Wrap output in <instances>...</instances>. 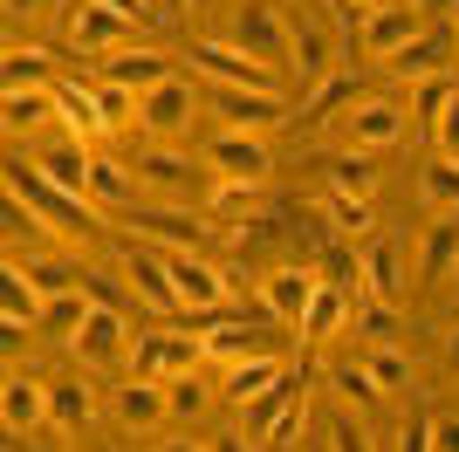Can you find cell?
Instances as JSON below:
<instances>
[{
    "label": "cell",
    "instance_id": "cell-33",
    "mask_svg": "<svg viewBox=\"0 0 459 452\" xmlns=\"http://www.w3.org/2000/svg\"><path fill=\"white\" fill-rule=\"evenodd\" d=\"M0 322H14V329H35L41 322V288L21 267H7V282H0Z\"/></svg>",
    "mask_w": 459,
    "mask_h": 452
},
{
    "label": "cell",
    "instance_id": "cell-11",
    "mask_svg": "<svg viewBox=\"0 0 459 452\" xmlns=\"http://www.w3.org/2000/svg\"><path fill=\"white\" fill-rule=\"evenodd\" d=\"M343 117H350V151H370V158L391 151L404 137V124H411V110H404L398 96H357Z\"/></svg>",
    "mask_w": 459,
    "mask_h": 452
},
{
    "label": "cell",
    "instance_id": "cell-7",
    "mask_svg": "<svg viewBox=\"0 0 459 452\" xmlns=\"http://www.w3.org/2000/svg\"><path fill=\"white\" fill-rule=\"evenodd\" d=\"M69 357H76V370H117V363H131V329H124V316L90 301L82 329L69 336Z\"/></svg>",
    "mask_w": 459,
    "mask_h": 452
},
{
    "label": "cell",
    "instance_id": "cell-17",
    "mask_svg": "<svg viewBox=\"0 0 459 452\" xmlns=\"http://www.w3.org/2000/svg\"><path fill=\"white\" fill-rule=\"evenodd\" d=\"M453 56H459V35H453V28H425V35L411 41V48H398L384 69L398 75V83H432V75H453Z\"/></svg>",
    "mask_w": 459,
    "mask_h": 452
},
{
    "label": "cell",
    "instance_id": "cell-36",
    "mask_svg": "<svg viewBox=\"0 0 459 452\" xmlns=\"http://www.w3.org/2000/svg\"><path fill=\"white\" fill-rule=\"evenodd\" d=\"M90 96H96V110H103V124H110V131H131V124H137V103H144L137 90L103 83V75H90Z\"/></svg>",
    "mask_w": 459,
    "mask_h": 452
},
{
    "label": "cell",
    "instance_id": "cell-57",
    "mask_svg": "<svg viewBox=\"0 0 459 452\" xmlns=\"http://www.w3.org/2000/svg\"><path fill=\"white\" fill-rule=\"evenodd\" d=\"M308 7H336V0H308Z\"/></svg>",
    "mask_w": 459,
    "mask_h": 452
},
{
    "label": "cell",
    "instance_id": "cell-52",
    "mask_svg": "<svg viewBox=\"0 0 459 452\" xmlns=\"http://www.w3.org/2000/svg\"><path fill=\"white\" fill-rule=\"evenodd\" d=\"M152 452H206V439H192V432H165V439H152Z\"/></svg>",
    "mask_w": 459,
    "mask_h": 452
},
{
    "label": "cell",
    "instance_id": "cell-18",
    "mask_svg": "<svg viewBox=\"0 0 459 452\" xmlns=\"http://www.w3.org/2000/svg\"><path fill=\"white\" fill-rule=\"evenodd\" d=\"M316 288H323V282L302 274V267H274V274H261V316H274L281 329H302Z\"/></svg>",
    "mask_w": 459,
    "mask_h": 452
},
{
    "label": "cell",
    "instance_id": "cell-44",
    "mask_svg": "<svg viewBox=\"0 0 459 452\" xmlns=\"http://www.w3.org/2000/svg\"><path fill=\"white\" fill-rule=\"evenodd\" d=\"M82 295H90L96 309H117V316H124V288H117V274H96V267H82Z\"/></svg>",
    "mask_w": 459,
    "mask_h": 452
},
{
    "label": "cell",
    "instance_id": "cell-19",
    "mask_svg": "<svg viewBox=\"0 0 459 452\" xmlns=\"http://www.w3.org/2000/svg\"><path fill=\"white\" fill-rule=\"evenodd\" d=\"M96 75H103V83H124V90L144 96V90H158V83H165V75H178V69H172V56H165L158 41H131V48H117V56L103 62Z\"/></svg>",
    "mask_w": 459,
    "mask_h": 452
},
{
    "label": "cell",
    "instance_id": "cell-30",
    "mask_svg": "<svg viewBox=\"0 0 459 452\" xmlns=\"http://www.w3.org/2000/svg\"><path fill=\"white\" fill-rule=\"evenodd\" d=\"M323 213H329V226H336L343 240H377L370 199H357V192H336V186H329V192H323Z\"/></svg>",
    "mask_w": 459,
    "mask_h": 452
},
{
    "label": "cell",
    "instance_id": "cell-54",
    "mask_svg": "<svg viewBox=\"0 0 459 452\" xmlns=\"http://www.w3.org/2000/svg\"><path fill=\"white\" fill-rule=\"evenodd\" d=\"M7 452H62V446H41V432H28V439H7Z\"/></svg>",
    "mask_w": 459,
    "mask_h": 452
},
{
    "label": "cell",
    "instance_id": "cell-29",
    "mask_svg": "<svg viewBox=\"0 0 459 452\" xmlns=\"http://www.w3.org/2000/svg\"><path fill=\"white\" fill-rule=\"evenodd\" d=\"M350 309H357V295H343V288H316V301H308V316H302V329H295V336L302 343H323V336H336V329H343L350 322Z\"/></svg>",
    "mask_w": 459,
    "mask_h": 452
},
{
    "label": "cell",
    "instance_id": "cell-6",
    "mask_svg": "<svg viewBox=\"0 0 459 452\" xmlns=\"http://www.w3.org/2000/svg\"><path fill=\"white\" fill-rule=\"evenodd\" d=\"M206 363V336H172V329H152V336H131V377H152V384H172V377L199 370Z\"/></svg>",
    "mask_w": 459,
    "mask_h": 452
},
{
    "label": "cell",
    "instance_id": "cell-12",
    "mask_svg": "<svg viewBox=\"0 0 459 452\" xmlns=\"http://www.w3.org/2000/svg\"><path fill=\"white\" fill-rule=\"evenodd\" d=\"M419 35H425V14L411 7V0H404V7H398V0H377V7L364 14V56L370 62H391L398 48H411Z\"/></svg>",
    "mask_w": 459,
    "mask_h": 452
},
{
    "label": "cell",
    "instance_id": "cell-3",
    "mask_svg": "<svg viewBox=\"0 0 459 452\" xmlns=\"http://www.w3.org/2000/svg\"><path fill=\"white\" fill-rule=\"evenodd\" d=\"M137 35H152V21L124 14V7H110V0H76V7H69V48H76V56H103L110 62L117 48H131Z\"/></svg>",
    "mask_w": 459,
    "mask_h": 452
},
{
    "label": "cell",
    "instance_id": "cell-16",
    "mask_svg": "<svg viewBox=\"0 0 459 452\" xmlns=\"http://www.w3.org/2000/svg\"><path fill=\"white\" fill-rule=\"evenodd\" d=\"M336 56H343V41H336L329 21H295V35H288V69L302 75L308 90H316L323 75H336Z\"/></svg>",
    "mask_w": 459,
    "mask_h": 452
},
{
    "label": "cell",
    "instance_id": "cell-15",
    "mask_svg": "<svg viewBox=\"0 0 459 452\" xmlns=\"http://www.w3.org/2000/svg\"><path fill=\"white\" fill-rule=\"evenodd\" d=\"M110 418L124 432H158V425L172 418V397H165V384H152V377H124L110 391Z\"/></svg>",
    "mask_w": 459,
    "mask_h": 452
},
{
    "label": "cell",
    "instance_id": "cell-31",
    "mask_svg": "<svg viewBox=\"0 0 459 452\" xmlns=\"http://www.w3.org/2000/svg\"><path fill=\"white\" fill-rule=\"evenodd\" d=\"M295 397H302V377H281L274 391H261V397H254V404H240V432L268 439V425H274V418L288 412V404H295Z\"/></svg>",
    "mask_w": 459,
    "mask_h": 452
},
{
    "label": "cell",
    "instance_id": "cell-4",
    "mask_svg": "<svg viewBox=\"0 0 459 452\" xmlns=\"http://www.w3.org/2000/svg\"><path fill=\"white\" fill-rule=\"evenodd\" d=\"M199 158H206L212 186H268V171H274L268 137H254V131H212L199 144Z\"/></svg>",
    "mask_w": 459,
    "mask_h": 452
},
{
    "label": "cell",
    "instance_id": "cell-25",
    "mask_svg": "<svg viewBox=\"0 0 459 452\" xmlns=\"http://www.w3.org/2000/svg\"><path fill=\"white\" fill-rule=\"evenodd\" d=\"M281 377H288V363H281V357H247V363H227V377H220V397H227L233 412H240V404H254L261 391H274Z\"/></svg>",
    "mask_w": 459,
    "mask_h": 452
},
{
    "label": "cell",
    "instance_id": "cell-56",
    "mask_svg": "<svg viewBox=\"0 0 459 452\" xmlns=\"http://www.w3.org/2000/svg\"><path fill=\"white\" fill-rule=\"evenodd\" d=\"M336 7H343V0H336ZM357 7H364V14H370V7H377V0H357Z\"/></svg>",
    "mask_w": 459,
    "mask_h": 452
},
{
    "label": "cell",
    "instance_id": "cell-27",
    "mask_svg": "<svg viewBox=\"0 0 459 452\" xmlns=\"http://www.w3.org/2000/svg\"><path fill=\"white\" fill-rule=\"evenodd\" d=\"M364 295H377V301H404V254H398V240H364Z\"/></svg>",
    "mask_w": 459,
    "mask_h": 452
},
{
    "label": "cell",
    "instance_id": "cell-20",
    "mask_svg": "<svg viewBox=\"0 0 459 452\" xmlns=\"http://www.w3.org/2000/svg\"><path fill=\"white\" fill-rule=\"evenodd\" d=\"M62 117V90L56 83H35V90H7V103H0V124H7V137H35V131H48Z\"/></svg>",
    "mask_w": 459,
    "mask_h": 452
},
{
    "label": "cell",
    "instance_id": "cell-8",
    "mask_svg": "<svg viewBox=\"0 0 459 452\" xmlns=\"http://www.w3.org/2000/svg\"><path fill=\"white\" fill-rule=\"evenodd\" d=\"M206 103H212V117H220L227 131L268 137L274 124H288V90H220V83H212Z\"/></svg>",
    "mask_w": 459,
    "mask_h": 452
},
{
    "label": "cell",
    "instance_id": "cell-38",
    "mask_svg": "<svg viewBox=\"0 0 459 452\" xmlns=\"http://www.w3.org/2000/svg\"><path fill=\"white\" fill-rule=\"evenodd\" d=\"M350 322H357V336H364V343H398V301L357 295V309H350Z\"/></svg>",
    "mask_w": 459,
    "mask_h": 452
},
{
    "label": "cell",
    "instance_id": "cell-40",
    "mask_svg": "<svg viewBox=\"0 0 459 452\" xmlns=\"http://www.w3.org/2000/svg\"><path fill=\"white\" fill-rule=\"evenodd\" d=\"M165 397H172V418H178V425H199V418L212 412V391L199 384V370L172 377V384H165Z\"/></svg>",
    "mask_w": 459,
    "mask_h": 452
},
{
    "label": "cell",
    "instance_id": "cell-41",
    "mask_svg": "<svg viewBox=\"0 0 459 452\" xmlns=\"http://www.w3.org/2000/svg\"><path fill=\"white\" fill-rule=\"evenodd\" d=\"M323 171H329L336 192H357V199H370V178H377V171H370V151H336Z\"/></svg>",
    "mask_w": 459,
    "mask_h": 452
},
{
    "label": "cell",
    "instance_id": "cell-10",
    "mask_svg": "<svg viewBox=\"0 0 459 452\" xmlns=\"http://www.w3.org/2000/svg\"><path fill=\"white\" fill-rule=\"evenodd\" d=\"M288 35H295V21H281L274 0H240V7H233V41H240L247 56H261V62L281 69L288 62Z\"/></svg>",
    "mask_w": 459,
    "mask_h": 452
},
{
    "label": "cell",
    "instance_id": "cell-9",
    "mask_svg": "<svg viewBox=\"0 0 459 452\" xmlns=\"http://www.w3.org/2000/svg\"><path fill=\"white\" fill-rule=\"evenodd\" d=\"M192 117H199V96H192L186 75H165L158 90H144V103H137V131H152L158 144H172V137L192 131Z\"/></svg>",
    "mask_w": 459,
    "mask_h": 452
},
{
    "label": "cell",
    "instance_id": "cell-48",
    "mask_svg": "<svg viewBox=\"0 0 459 452\" xmlns=\"http://www.w3.org/2000/svg\"><path fill=\"white\" fill-rule=\"evenodd\" d=\"M432 452H459V412H432Z\"/></svg>",
    "mask_w": 459,
    "mask_h": 452
},
{
    "label": "cell",
    "instance_id": "cell-51",
    "mask_svg": "<svg viewBox=\"0 0 459 452\" xmlns=\"http://www.w3.org/2000/svg\"><path fill=\"white\" fill-rule=\"evenodd\" d=\"M7 14H14V21H48V14H56V0H7Z\"/></svg>",
    "mask_w": 459,
    "mask_h": 452
},
{
    "label": "cell",
    "instance_id": "cell-46",
    "mask_svg": "<svg viewBox=\"0 0 459 452\" xmlns=\"http://www.w3.org/2000/svg\"><path fill=\"white\" fill-rule=\"evenodd\" d=\"M398 452H432V418H404L398 425Z\"/></svg>",
    "mask_w": 459,
    "mask_h": 452
},
{
    "label": "cell",
    "instance_id": "cell-22",
    "mask_svg": "<svg viewBox=\"0 0 459 452\" xmlns=\"http://www.w3.org/2000/svg\"><path fill=\"white\" fill-rule=\"evenodd\" d=\"M274 350H281V336H268L261 322H212V329H206V357H220V363L274 357Z\"/></svg>",
    "mask_w": 459,
    "mask_h": 452
},
{
    "label": "cell",
    "instance_id": "cell-39",
    "mask_svg": "<svg viewBox=\"0 0 459 452\" xmlns=\"http://www.w3.org/2000/svg\"><path fill=\"white\" fill-rule=\"evenodd\" d=\"M364 370H370V384H377V397H384V391H404V384H411V363H404L398 343H370Z\"/></svg>",
    "mask_w": 459,
    "mask_h": 452
},
{
    "label": "cell",
    "instance_id": "cell-14",
    "mask_svg": "<svg viewBox=\"0 0 459 452\" xmlns=\"http://www.w3.org/2000/svg\"><path fill=\"white\" fill-rule=\"evenodd\" d=\"M0 425H7V439H28L48 425V384L35 370H7V384H0Z\"/></svg>",
    "mask_w": 459,
    "mask_h": 452
},
{
    "label": "cell",
    "instance_id": "cell-55",
    "mask_svg": "<svg viewBox=\"0 0 459 452\" xmlns=\"http://www.w3.org/2000/svg\"><path fill=\"white\" fill-rule=\"evenodd\" d=\"M446 363L459 370V322H453V336H446Z\"/></svg>",
    "mask_w": 459,
    "mask_h": 452
},
{
    "label": "cell",
    "instance_id": "cell-32",
    "mask_svg": "<svg viewBox=\"0 0 459 452\" xmlns=\"http://www.w3.org/2000/svg\"><path fill=\"white\" fill-rule=\"evenodd\" d=\"M82 316H90V295H82V288H62V295H41V322L35 329H48L56 343H69L82 329Z\"/></svg>",
    "mask_w": 459,
    "mask_h": 452
},
{
    "label": "cell",
    "instance_id": "cell-21",
    "mask_svg": "<svg viewBox=\"0 0 459 452\" xmlns=\"http://www.w3.org/2000/svg\"><path fill=\"white\" fill-rule=\"evenodd\" d=\"M124 282L137 288V301H152L158 316H172V309H178L172 267H165V254H152V247H131V254H124Z\"/></svg>",
    "mask_w": 459,
    "mask_h": 452
},
{
    "label": "cell",
    "instance_id": "cell-13",
    "mask_svg": "<svg viewBox=\"0 0 459 452\" xmlns=\"http://www.w3.org/2000/svg\"><path fill=\"white\" fill-rule=\"evenodd\" d=\"M28 165L48 178V186L76 192V199H90V178H96V144H82V137H62V144H41ZM96 206V199H90Z\"/></svg>",
    "mask_w": 459,
    "mask_h": 452
},
{
    "label": "cell",
    "instance_id": "cell-49",
    "mask_svg": "<svg viewBox=\"0 0 459 452\" xmlns=\"http://www.w3.org/2000/svg\"><path fill=\"white\" fill-rule=\"evenodd\" d=\"M336 391H343V397H377V384H370L364 363H350V370H336Z\"/></svg>",
    "mask_w": 459,
    "mask_h": 452
},
{
    "label": "cell",
    "instance_id": "cell-34",
    "mask_svg": "<svg viewBox=\"0 0 459 452\" xmlns=\"http://www.w3.org/2000/svg\"><path fill=\"white\" fill-rule=\"evenodd\" d=\"M90 199H96V206H137L144 192H137V171H131V165H117V158H96Z\"/></svg>",
    "mask_w": 459,
    "mask_h": 452
},
{
    "label": "cell",
    "instance_id": "cell-42",
    "mask_svg": "<svg viewBox=\"0 0 459 452\" xmlns=\"http://www.w3.org/2000/svg\"><path fill=\"white\" fill-rule=\"evenodd\" d=\"M0 75H7V90H35V83H48V56L41 48H7Z\"/></svg>",
    "mask_w": 459,
    "mask_h": 452
},
{
    "label": "cell",
    "instance_id": "cell-45",
    "mask_svg": "<svg viewBox=\"0 0 459 452\" xmlns=\"http://www.w3.org/2000/svg\"><path fill=\"white\" fill-rule=\"evenodd\" d=\"M329 452H377V446H370L364 425H350V418H343V425H329Z\"/></svg>",
    "mask_w": 459,
    "mask_h": 452
},
{
    "label": "cell",
    "instance_id": "cell-35",
    "mask_svg": "<svg viewBox=\"0 0 459 452\" xmlns=\"http://www.w3.org/2000/svg\"><path fill=\"white\" fill-rule=\"evenodd\" d=\"M459 96V75H432V83H411V117H419V131L425 137H439V117L446 103Z\"/></svg>",
    "mask_w": 459,
    "mask_h": 452
},
{
    "label": "cell",
    "instance_id": "cell-26",
    "mask_svg": "<svg viewBox=\"0 0 459 452\" xmlns=\"http://www.w3.org/2000/svg\"><path fill=\"white\" fill-rule=\"evenodd\" d=\"M419 282H459V213H439L432 233H425V254H419Z\"/></svg>",
    "mask_w": 459,
    "mask_h": 452
},
{
    "label": "cell",
    "instance_id": "cell-58",
    "mask_svg": "<svg viewBox=\"0 0 459 452\" xmlns=\"http://www.w3.org/2000/svg\"><path fill=\"white\" fill-rule=\"evenodd\" d=\"M144 7H158V0H144ZM158 21H165V14H158Z\"/></svg>",
    "mask_w": 459,
    "mask_h": 452
},
{
    "label": "cell",
    "instance_id": "cell-50",
    "mask_svg": "<svg viewBox=\"0 0 459 452\" xmlns=\"http://www.w3.org/2000/svg\"><path fill=\"white\" fill-rule=\"evenodd\" d=\"M254 446H261V439H247L240 425H227V432H212V439H206V452H254Z\"/></svg>",
    "mask_w": 459,
    "mask_h": 452
},
{
    "label": "cell",
    "instance_id": "cell-2",
    "mask_svg": "<svg viewBox=\"0 0 459 452\" xmlns=\"http://www.w3.org/2000/svg\"><path fill=\"white\" fill-rule=\"evenodd\" d=\"M7 192H21V199H28V206H35L41 220L56 226V233H62V240H69V247H76V233H90V226H103V213H96L90 199H76V192L48 186V178H41L35 165H21V158H14V165H7Z\"/></svg>",
    "mask_w": 459,
    "mask_h": 452
},
{
    "label": "cell",
    "instance_id": "cell-43",
    "mask_svg": "<svg viewBox=\"0 0 459 452\" xmlns=\"http://www.w3.org/2000/svg\"><path fill=\"white\" fill-rule=\"evenodd\" d=\"M302 425H308V397H295V404H288V412L268 425V439H261V446H268V452H288V439L302 432Z\"/></svg>",
    "mask_w": 459,
    "mask_h": 452
},
{
    "label": "cell",
    "instance_id": "cell-23",
    "mask_svg": "<svg viewBox=\"0 0 459 452\" xmlns=\"http://www.w3.org/2000/svg\"><path fill=\"white\" fill-rule=\"evenodd\" d=\"M90 418H96L90 370H82V377H56V384H48V425H56V432H82Z\"/></svg>",
    "mask_w": 459,
    "mask_h": 452
},
{
    "label": "cell",
    "instance_id": "cell-28",
    "mask_svg": "<svg viewBox=\"0 0 459 452\" xmlns=\"http://www.w3.org/2000/svg\"><path fill=\"white\" fill-rule=\"evenodd\" d=\"M419 199H425V213H432V220H439V213H459V158H446V151H432V158H425Z\"/></svg>",
    "mask_w": 459,
    "mask_h": 452
},
{
    "label": "cell",
    "instance_id": "cell-47",
    "mask_svg": "<svg viewBox=\"0 0 459 452\" xmlns=\"http://www.w3.org/2000/svg\"><path fill=\"white\" fill-rule=\"evenodd\" d=\"M432 151H446V158H459V96L446 103V117H439V137H432Z\"/></svg>",
    "mask_w": 459,
    "mask_h": 452
},
{
    "label": "cell",
    "instance_id": "cell-53",
    "mask_svg": "<svg viewBox=\"0 0 459 452\" xmlns=\"http://www.w3.org/2000/svg\"><path fill=\"white\" fill-rule=\"evenodd\" d=\"M425 21H446V14H459V0H411Z\"/></svg>",
    "mask_w": 459,
    "mask_h": 452
},
{
    "label": "cell",
    "instance_id": "cell-37",
    "mask_svg": "<svg viewBox=\"0 0 459 452\" xmlns=\"http://www.w3.org/2000/svg\"><path fill=\"white\" fill-rule=\"evenodd\" d=\"M350 103H357V83H350V75L336 69V75H323V83H316V90L302 96V124H323L329 110H350Z\"/></svg>",
    "mask_w": 459,
    "mask_h": 452
},
{
    "label": "cell",
    "instance_id": "cell-1",
    "mask_svg": "<svg viewBox=\"0 0 459 452\" xmlns=\"http://www.w3.org/2000/svg\"><path fill=\"white\" fill-rule=\"evenodd\" d=\"M131 171H137V192H144L137 206H192V199L212 186L206 158L186 151V144H144L131 158Z\"/></svg>",
    "mask_w": 459,
    "mask_h": 452
},
{
    "label": "cell",
    "instance_id": "cell-24",
    "mask_svg": "<svg viewBox=\"0 0 459 452\" xmlns=\"http://www.w3.org/2000/svg\"><path fill=\"white\" fill-rule=\"evenodd\" d=\"M137 226L152 233V240H165V247H192V254H206L212 247V226L199 220V213H172V206H137Z\"/></svg>",
    "mask_w": 459,
    "mask_h": 452
},
{
    "label": "cell",
    "instance_id": "cell-5",
    "mask_svg": "<svg viewBox=\"0 0 459 452\" xmlns=\"http://www.w3.org/2000/svg\"><path fill=\"white\" fill-rule=\"evenodd\" d=\"M192 69L206 75V83H220V90H281V69L261 56H247L240 41H192Z\"/></svg>",
    "mask_w": 459,
    "mask_h": 452
}]
</instances>
